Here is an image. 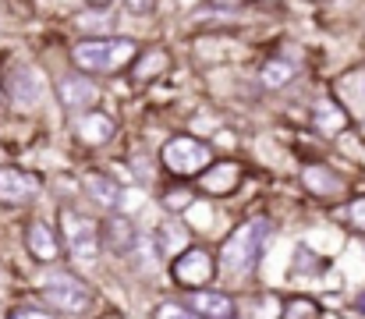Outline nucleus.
Returning <instances> with one entry per match:
<instances>
[{
    "instance_id": "cd10ccee",
    "label": "nucleus",
    "mask_w": 365,
    "mask_h": 319,
    "mask_svg": "<svg viewBox=\"0 0 365 319\" xmlns=\"http://www.w3.org/2000/svg\"><path fill=\"white\" fill-rule=\"evenodd\" d=\"M93 4H110V0H93Z\"/></svg>"
},
{
    "instance_id": "4be33fe9",
    "label": "nucleus",
    "mask_w": 365,
    "mask_h": 319,
    "mask_svg": "<svg viewBox=\"0 0 365 319\" xmlns=\"http://www.w3.org/2000/svg\"><path fill=\"white\" fill-rule=\"evenodd\" d=\"M153 319H195V316L185 305H178V302H163V305H156Z\"/></svg>"
},
{
    "instance_id": "bb28decb",
    "label": "nucleus",
    "mask_w": 365,
    "mask_h": 319,
    "mask_svg": "<svg viewBox=\"0 0 365 319\" xmlns=\"http://www.w3.org/2000/svg\"><path fill=\"white\" fill-rule=\"evenodd\" d=\"M359 309H362V313H365V295H362V298H359Z\"/></svg>"
},
{
    "instance_id": "ddd939ff",
    "label": "nucleus",
    "mask_w": 365,
    "mask_h": 319,
    "mask_svg": "<svg viewBox=\"0 0 365 319\" xmlns=\"http://www.w3.org/2000/svg\"><path fill=\"white\" fill-rule=\"evenodd\" d=\"M25 241H29V252H32L39 263H53V259H57V252H61L53 227H50V223H43V220H36V223L29 227Z\"/></svg>"
},
{
    "instance_id": "2eb2a0df",
    "label": "nucleus",
    "mask_w": 365,
    "mask_h": 319,
    "mask_svg": "<svg viewBox=\"0 0 365 319\" xmlns=\"http://www.w3.org/2000/svg\"><path fill=\"white\" fill-rule=\"evenodd\" d=\"M305 188L316 192V196H341L344 192V181L330 171V167H305Z\"/></svg>"
},
{
    "instance_id": "a878e982",
    "label": "nucleus",
    "mask_w": 365,
    "mask_h": 319,
    "mask_svg": "<svg viewBox=\"0 0 365 319\" xmlns=\"http://www.w3.org/2000/svg\"><path fill=\"white\" fill-rule=\"evenodd\" d=\"M11 319H50L46 313H36V309H25V313H14Z\"/></svg>"
},
{
    "instance_id": "f257e3e1",
    "label": "nucleus",
    "mask_w": 365,
    "mask_h": 319,
    "mask_svg": "<svg viewBox=\"0 0 365 319\" xmlns=\"http://www.w3.org/2000/svg\"><path fill=\"white\" fill-rule=\"evenodd\" d=\"M135 54L138 50L131 39H86L71 50L75 64L82 71H93V75H118Z\"/></svg>"
},
{
    "instance_id": "c85d7f7f",
    "label": "nucleus",
    "mask_w": 365,
    "mask_h": 319,
    "mask_svg": "<svg viewBox=\"0 0 365 319\" xmlns=\"http://www.w3.org/2000/svg\"><path fill=\"white\" fill-rule=\"evenodd\" d=\"M0 106H4V100H0Z\"/></svg>"
},
{
    "instance_id": "39448f33",
    "label": "nucleus",
    "mask_w": 365,
    "mask_h": 319,
    "mask_svg": "<svg viewBox=\"0 0 365 319\" xmlns=\"http://www.w3.org/2000/svg\"><path fill=\"white\" fill-rule=\"evenodd\" d=\"M170 273H174V280H178L181 288H192V291H195V288H202V284L213 280L217 263H213V255H210L206 248L188 245V248H181L178 259L170 263Z\"/></svg>"
},
{
    "instance_id": "9b49d317",
    "label": "nucleus",
    "mask_w": 365,
    "mask_h": 319,
    "mask_svg": "<svg viewBox=\"0 0 365 319\" xmlns=\"http://www.w3.org/2000/svg\"><path fill=\"white\" fill-rule=\"evenodd\" d=\"M192 313L199 319H238V305L224 291H195L192 295Z\"/></svg>"
},
{
    "instance_id": "393cba45",
    "label": "nucleus",
    "mask_w": 365,
    "mask_h": 319,
    "mask_svg": "<svg viewBox=\"0 0 365 319\" xmlns=\"http://www.w3.org/2000/svg\"><path fill=\"white\" fill-rule=\"evenodd\" d=\"M128 4V11H135V14H149L153 7H156V0H124Z\"/></svg>"
},
{
    "instance_id": "a211bd4d",
    "label": "nucleus",
    "mask_w": 365,
    "mask_h": 319,
    "mask_svg": "<svg viewBox=\"0 0 365 319\" xmlns=\"http://www.w3.org/2000/svg\"><path fill=\"white\" fill-rule=\"evenodd\" d=\"M167 64H170L167 50H145L138 57V64H135V82H153L156 75L167 71Z\"/></svg>"
},
{
    "instance_id": "7ed1b4c3",
    "label": "nucleus",
    "mask_w": 365,
    "mask_h": 319,
    "mask_svg": "<svg viewBox=\"0 0 365 319\" xmlns=\"http://www.w3.org/2000/svg\"><path fill=\"white\" fill-rule=\"evenodd\" d=\"M61 220H64V241H68L71 259L82 263V266H93L100 259V241H103L100 223L93 216H82V213H71V210L61 213Z\"/></svg>"
},
{
    "instance_id": "f3484780",
    "label": "nucleus",
    "mask_w": 365,
    "mask_h": 319,
    "mask_svg": "<svg viewBox=\"0 0 365 319\" xmlns=\"http://www.w3.org/2000/svg\"><path fill=\"white\" fill-rule=\"evenodd\" d=\"M86 192L100 203V206H118L121 203V185L114 178H103V174H89L86 178Z\"/></svg>"
},
{
    "instance_id": "4468645a",
    "label": "nucleus",
    "mask_w": 365,
    "mask_h": 319,
    "mask_svg": "<svg viewBox=\"0 0 365 319\" xmlns=\"http://www.w3.org/2000/svg\"><path fill=\"white\" fill-rule=\"evenodd\" d=\"M100 231H107V248L110 252H131L135 248V241H138V234H135V227H131V220L128 216H110L107 220V227H100Z\"/></svg>"
},
{
    "instance_id": "6e6552de",
    "label": "nucleus",
    "mask_w": 365,
    "mask_h": 319,
    "mask_svg": "<svg viewBox=\"0 0 365 319\" xmlns=\"http://www.w3.org/2000/svg\"><path fill=\"white\" fill-rule=\"evenodd\" d=\"M57 96H61V106L71 110V113L89 110V106L100 100L96 86H93L86 75H68V79H61V82H57Z\"/></svg>"
},
{
    "instance_id": "9d476101",
    "label": "nucleus",
    "mask_w": 365,
    "mask_h": 319,
    "mask_svg": "<svg viewBox=\"0 0 365 319\" xmlns=\"http://www.w3.org/2000/svg\"><path fill=\"white\" fill-rule=\"evenodd\" d=\"M7 93H11V100L21 106V110H32V106L39 103V75L32 71V68H25V64H18V68H11V75H7Z\"/></svg>"
},
{
    "instance_id": "f03ea898",
    "label": "nucleus",
    "mask_w": 365,
    "mask_h": 319,
    "mask_svg": "<svg viewBox=\"0 0 365 319\" xmlns=\"http://www.w3.org/2000/svg\"><path fill=\"white\" fill-rule=\"evenodd\" d=\"M266 231H269V223H266L262 216L242 223V227H238L235 234H227V241L220 245V263H224L227 270H235V273L252 270L255 259H259V248H262V241H266Z\"/></svg>"
},
{
    "instance_id": "5701e85b",
    "label": "nucleus",
    "mask_w": 365,
    "mask_h": 319,
    "mask_svg": "<svg viewBox=\"0 0 365 319\" xmlns=\"http://www.w3.org/2000/svg\"><path fill=\"white\" fill-rule=\"evenodd\" d=\"M188 203H192V192H167V196H163V206H167V210H185V206H188Z\"/></svg>"
},
{
    "instance_id": "f8f14e48",
    "label": "nucleus",
    "mask_w": 365,
    "mask_h": 319,
    "mask_svg": "<svg viewBox=\"0 0 365 319\" xmlns=\"http://www.w3.org/2000/svg\"><path fill=\"white\" fill-rule=\"evenodd\" d=\"M75 131H78V138H82V142H89V146H103L107 138H114L118 124H114V117H110V113L93 110V113H82V117H78Z\"/></svg>"
},
{
    "instance_id": "6ab92c4d",
    "label": "nucleus",
    "mask_w": 365,
    "mask_h": 319,
    "mask_svg": "<svg viewBox=\"0 0 365 319\" xmlns=\"http://www.w3.org/2000/svg\"><path fill=\"white\" fill-rule=\"evenodd\" d=\"M294 75H298V68H294L291 61H269V64L262 68V86H266V89H280V86H287Z\"/></svg>"
},
{
    "instance_id": "423d86ee",
    "label": "nucleus",
    "mask_w": 365,
    "mask_h": 319,
    "mask_svg": "<svg viewBox=\"0 0 365 319\" xmlns=\"http://www.w3.org/2000/svg\"><path fill=\"white\" fill-rule=\"evenodd\" d=\"M43 295H46V302H50L53 309H61V313H86V309L93 305L89 284H82V280L71 277V273H53V277L46 280Z\"/></svg>"
},
{
    "instance_id": "b1692460",
    "label": "nucleus",
    "mask_w": 365,
    "mask_h": 319,
    "mask_svg": "<svg viewBox=\"0 0 365 319\" xmlns=\"http://www.w3.org/2000/svg\"><path fill=\"white\" fill-rule=\"evenodd\" d=\"M348 216H351V223H355L359 231H365V199L351 203V206H348Z\"/></svg>"
},
{
    "instance_id": "dca6fc26",
    "label": "nucleus",
    "mask_w": 365,
    "mask_h": 319,
    "mask_svg": "<svg viewBox=\"0 0 365 319\" xmlns=\"http://www.w3.org/2000/svg\"><path fill=\"white\" fill-rule=\"evenodd\" d=\"M312 121H316V128H319L323 135H341V131L348 128V113L334 103V100H319Z\"/></svg>"
},
{
    "instance_id": "0eeeda50",
    "label": "nucleus",
    "mask_w": 365,
    "mask_h": 319,
    "mask_svg": "<svg viewBox=\"0 0 365 319\" xmlns=\"http://www.w3.org/2000/svg\"><path fill=\"white\" fill-rule=\"evenodd\" d=\"M39 196V178L18 167H0V203L7 206H21L29 199Z\"/></svg>"
},
{
    "instance_id": "aec40b11",
    "label": "nucleus",
    "mask_w": 365,
    "mask_h": 319,
    "mask_svg": "<svg viewBox=\"0 0 365 319\" xmlns=\"http://www.w3.org/2000/svg\"><path fill=\"white\" fill-rule=\"evenodd\" d=\"M316 316H319L316 302H309V298H291L287 302V319H316Z\"/></svg>"
},
{
    "instance_id": "412c9836",
    "label": "nucleus",
    "mask_w": 365,
    "mask_h": 319,
    "mask_svg": "<svg viewBox=\"0 0 365 319\" xmlns=\"http://www.w3.org/2000/svg\"><path fill=\"white\" fill-rule=\"evenodd\" d=\"M114 25V18H110V11H100V14H78V29H110Z\"/></svg>"
},
{
    "instance_id": "1a4fd4ad",
    "label": "nucleus",
    "mask_w": 365,
    "mask_h": 319,
    "mask_svg": "<svg viewBox=\"0 0 365 319\" xmlns=\"http://www.w3.org/2000/svg\"><path fill=\"white\" fill-rule=\"evenodd\" d=\"M238 185H242V167H238V163H231V160L206 167V171H202V178H199V188H202V192H210V196H231Z\"/></svg>"
},
{
    "instance_id": "20e7f679",
    "label": "nucleus",
    "mask_w": 365,
    "mask_h": 319,
    "mask_svg": "<svg viewBox=\"0 0 365 319\" xmlns=\"http://www.w3.org/2000/svg\"><path fill=\"white\" fill-rule=\"evenodd\" d=\"M210 160H213V149L192 135H178L163 146V167L170 174H199L210 167Z\"/></svg>"
}]
</instances>
